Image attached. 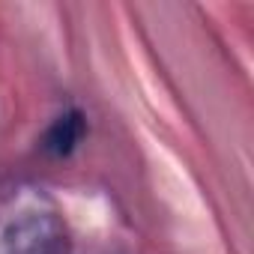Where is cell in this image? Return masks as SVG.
Returning <instances> with one entry per match:
<instances>
[{
  "instance_id": "cell-1",
  "label": "cell",
  "mask_w": 254,
  "mask_h": 254,
  "mask_svg": "<svg viewBox=\"0 0 254 254\" xmlns=\"http://www.w3.org/2000/svg\"><path fill=\"white\" fill-rule=\"evenodd\" d=\"M0 254H75L66 218L42 189H21L0 203Z\"/></svg>"
},
{
  "instance_id": "cell-2",
  "label": "cell",
  "mask_w": 254,
  "mask_h": 254,
  "mask_svg": "<svg viewBox=\"0 0 254 254\" xmlns=\"http://www.w3.org/2000/svg\"><path fill=\"white\" fill-rule=\"evenodd\" d=\"M87 135V117L78 108L63 111L60 117H54V123L45 129L42 135V150L54 159H66L78 150V144Z\"/></svg>"
}]
</instances>
